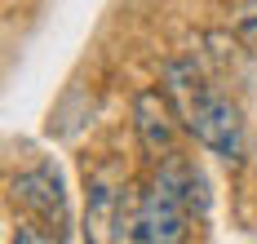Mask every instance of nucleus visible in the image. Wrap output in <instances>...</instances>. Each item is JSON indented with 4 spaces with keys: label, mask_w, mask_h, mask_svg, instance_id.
<instances>
[{
    "label": "nucleus",
    "mask_w": 257,
    "mask_h": 244,
    "mask_svg": "<svg viewBox=\"0 0 257 244\" xmlns=\"http://www.w3.org/2000/svg\"><path fill=\"white\" fill-rule=\"evenodd\" d=\"M178 107L164 89H142L133 98V129H138V142L142 151L160 160V156H173V142H178Z\"/></svg>",
    "instance_id": "3"
},
{
    "label": "nucleus",
    "mask_w": 257,
    "mask_h": 244,
    "mask_svg": "<svg viewBox=\"0 0 257 244\" xmlns=\"http://www.w3.org/2000/svg\"><path fill=\"white\" fill-rule=\"evenodd\" d=\"M9 187H14V195H18L40 222H49V226H58V231L67 226V217H71L67 213V191H62V178L53 173L49 164H36V169L18 173Z\"/></svg>",
    "instance_id": "4"
},
{
    "label": "nucleus",
    "mask_w": 257,
    "mask_h": 244,
    "mask_svg": "<svg viewBox=\"0 0 257 244\" xmlns=\"http://www.w3.org/2000/svg\"><path fill=\"white\" fill-rule=\"evenodd\" d=\"M124 209V195L111 191L102 178L89 182V240H115V222Z\"/></svg>",
    "instance_id": "5"
},
{
    "label": "nucleus",
    "mask_w": 257,
    "mask_h": 244,
    "mask_svg": "<svg viewBox=\"0 0 257 244\" xmlns=\"http://www.w3.org/2000/svg\"><path fill=\"white\" fill-rule=\"evenodd\" d=\"M235 31L257 49V0H244V5H239V14H235Z\"/></svg>",
    "instance_id": "7"
},
{
    "label": "nucleus",
    "mask_w": 257,
    "mask_h": 244,
    "mask_svg": "<svg viewBox=\"0 0 257 244\" xmlns=\"http://www.w3.org/2000/svg\"><path fill=\"white\" fill-rule=\"evenodd\" d=\"M182 195H186V204H191V213H195V217H208V209H213L208 178L195 169V164H186V160H182Z\"/></svg>",
    "instance_id": "6"
},
{
    "label": "nucleus",
    "mask_w": 257,
    "mask_h": 244,
    "mask_svg": "<svg viewBox=\"0 0 257 244\" xmlns=\"http://www.w3.org/2000/svg\"><path fill=\"white\" fill-rule=\"evenodd\" d=\"M191 204L182 195V160L164 156L160 173L151 178V187L138 195V213H133V235L128 240L142 244H178L191 235Z\"/></svg>",
    "instance_id": "1"
},
{
    "label": "nucleus",
    "mask_w": 257,
    "mask_h": 244,
    "mask_svg": "<svg viewBox=\"0 0 257 244\" xmlns=\"http://www.w3.org/2000/svg\"><path fill=\"white\" fill-rule=\"evenodd\" d=\"M182 125L191 129V138L222 156L226 164H244V151H248V134H244V115L226 93H217L213 84H204L186 107H182Z\"/></svg>",
    "instance_id": "2"
}]
</instances>
